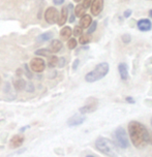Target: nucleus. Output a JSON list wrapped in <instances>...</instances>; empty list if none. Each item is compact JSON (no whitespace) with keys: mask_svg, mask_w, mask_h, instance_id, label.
Returning <instances> with one entry per match:
<instances>
[{"mask_svg":"<svg viewBox=\"0 0 152 157\" xmlns=\"http://www.w3.org/2000/svg\"><path fill=\"white\" fill-rule=\"evenodd\" d=\"M74 35L75 36H81L83 34V28H81L80 26H76L74 28Z\"/></svg>","mask_w":152,"mask_h":157,"instance_id":"obj_25","label":"nucleus"},{"mask_svg":"<svg viewBox=\"0 0 152 157\" xmlns=\"http://www.w3.org/2000/svg\"><path fill=\"white\" fill-rule=\"evenodd\" d=\"M52 36H53L52 32H50V31L49 32H45V33H43V34L38 35L37 38H36V40H37L38 43H45V41L50 40V39L52 38Z\"/></svg>","mask_w":152,"mask_h":157,"instance_id":"obj_18","label":"nucleus"},{"mask_svg":"<svg viewBox=\"0 0 152 157\" xmlns=\"http://www.w3.org/2000/svg\"><path fill=\"white\" fill-rule=\"evenodd\" d=\"M85 116L81 114H76L72 117H70L68 120H67V125L70 126V127H75V126H79L81 124H83L84 121H85Z\"/></svg>","mask_w":152,"mask_h":157,"instance_id":"obj_8","label":"nucleus"},{"mask_svg":"<svg viewBox=\"0 0 152 157\" xmlns=\"http://www.w3.org/2000/svg\"><path fill=\"white\" fill-rule=\"evenodd\" d=\"M27 128H29V126H24V127L21 128V131H25V130L27 129Z\"/></svg>","mask_w":152,"mask_h":157,"instance_id":"obj_35","label":"nucleus"},{"mask_svg":"<svg viewBox=\"0 0 152 157\" xmlns=\"http://www.w3.org/2000/svg\"><path fill=\"white\" fill-rule=\"evenodd\" d=\"M97 109V99L95 98H89L88 101L84 106L80 108V113L81 114H87V113H92Z\"/></svg>","mask_w":152,"mask_h":157,"instance_id":"obj_7","label":"nucleus"},{"mask_svg":"<svg viewBox=\"0 0 152 157\" xmlns=\"http://www.w3.org/2000/svg\"><path fill=\"white\" fill-rule=\"evenodd\" d=\"M74 1H76V2H80L81 0H74Z\"/></svg>","mask_w":152,"mask_h":157,"instance_id":"obj_38","label":"nucleus"},{"mask_svg":"<svg viewBox=\"0 0 152 157\" xmlns=\"http://www.w3.org/2000/svg\"><path fill=\"white\" fill-rule=\"evenodd\" d=\"M79 63H80V60H79V59H76L74 61V64H72V69H74V71H76V69L78 68Z\"/></svg>","mask_w":152,"mask_h":157,"instance_id":"obj_31","label":"nucleus"},{"mask_svg":"<svg viewBox=\"0 0 152 157\" xmlns=\"http://www.w3.org/2000/svg\"><path fill=\"white\" fill-rule=\"evenodd\" d=\"M25 69H26V75H27V78H32V74H31V71H29V68H28L27 64H25Z\"/></svg>","mask_w":152,"mask_h":157,"instance_id":"obj_30","label":"nucleus"},{"mask_svg":"<svg viewBox=\"0 0 152 157\" xmlns=\"http://www.w3.org/2000/svg\"><path fill=\"white\" fill-rule=\"evenodd\" d=\"M137 27H138V29L142 32L150 31L152 28V23L150 20H148V19H140L139 21L137 22Z\"/></svg>","mask_w":152,"mask_h":157,"instance_id":"obj_10","label":"nucleus"},{"mask_svg":"<svg viewBox=\"0 0 152 157\" xmlns=\"http://www.w3.org/2000/svg\"><path fill=\"white\" fill-rule=\"evenodd\" d=\"M67 15H68V10H67V7H62L60 16H59L58 21H57L59 26H63V25L65 24V22L67 21Z\"/></svg>","mask_w":152,"mask_h":157,"instance_id":"obj_14","label":"nucleus"},{"mask_svg":"<svg viewBox=\"0 0 152 157\" xmlns=\"http://www.w3.org/2000/svg\"><path fill=\"white\" fill-rule=\"evenodd\" d=\"M151 126H152V118H151Z\"/></svg>","mask_w":152,"mask_h":157,"instance_id":"obj_39","label":"nucleus"},{"mask_svg":"<svg viewBox=\"0 0 152 157\" xmlns=\"http://www.w3.org/2000/svg\"><path fill=\"white\" fill-rule=\"evenodd\" d=\"M78 46V41L76 40V38H69L68 41H67V47H68L69 50H74L76 49Z\"/></svg>","mask_w":152,"mask_h":157,"instance_id":"obj_21","label":"nucleus"},{"mask_svg":"<svg viewBox=\"0 0 152 157\" xmlns=\"http://www.w3.org/2000/svg\"><path fill=\"white\" fill-rule=\"evenodd\" d=\"M149 16H150V18L152 19V10H149Z\"/></svg>","mask_w":152,"mask_h":157,"instance_id":"obj_36","label":"nucleus"},{"mask_svg":"<svg viewBox=\"0 0 152 157\" xmlns=\"http://www.w3.org/2000/svg\"><path fill=\"white\" fill-rule=\"evenodd\" d=\"M128 133L134 147L143 148L146 145H152V134L142 123L138 121L129 122Z\"/></svg>","mask_w":152,"mask_h":157,"instance_id":"obj_1","label":"nucleus"},{"mask_svg":"<svg viewBox=\"0 0 152 157\" xmlns=\"http://www.w3.org/2000/svg\"><path fill=\"white\" fill-rule=\"evenodd\" d=\"M85 8L82 4H78L75 8V17H78V18H81L82 16L85 15Z\"/></svg>","mask_w":152,"mask_h":157,"instance_id":"obj_19","label":"nucleus"},{"mask_svg":"<svg viewBox=\"0 0 152 157\" xmlns=\"http://www.w3.org/2000/svg\"><path fill=\"white\" fill-rule=\"evenodd\" d=\"M64 65H65V58H63V57H61V58H59L58 59V65L59 67H63Z\"/></svg>","mask_w":152,"mask_h":157,"instance_id":"obj_28","label":"nucleus"},{"mask_svg":"<svg viewBox=\"0 0 152 157\" xmlns=\"http://www.w3.org/2000/svg\"><path fill=\"white\" fill-rule=\"evenodd\" d=\"M59 18V13L55 7L51 6L49 8H47V10L45 12V20L47 21L48 24H55L57 23Z\"/></svg>","mask_w":152,"mask_h":157,"instance_id":"obj_6","label":"nucleus"},{"mask_svg":"<svg viewBox=\"0 0 152 157\" xmlns=\"http://www.w3.org/2000/svg\"><path fill=\"white\" fill-rule=\"evenodd\" d=\"M86 157H94V156L93 155H87Z\"/></svg>","mask_w":152,"mask_h":157,"instance_id":"obj_37","label":"nucleus"},{"mask_svg":"<svg viewBox=\"0 0 152 157\" xmlns=\"http://www.w3.org/2000/svg\"><path fill=\"white\" fill-rule=\"evenodd\" d=\"M53 3L55 5H61L64 3V0H53Z\"/></svg>","mask_w":152,"mask_h":157,"instance_id":"obj_34","label":"nucleus"},{"mask_svg":"<svg viewBox=\"0 0 152 157\" xmlns=\"http://www.w3.org/2000/svg\"><path fill=\"white\" fill-rule=\"evenodd\" d=\"M25 89H26L27 92H33V91H34V86H33L31 83L26 84V87H25Z\"/></svg>","mask_w":152,"mask_h":157,"instance_id":"obj_27","label":"nucleus"},{"mask_svg":"<svg viewBox=\"0 0 152 157\" xmlns=\"http://www.w3.org/2000/svg\"><path fill=\"white\" fill-rule=\"evenodd\" d=\"M24 141H25V139L23 136H18V134H17V136H14L12 137V140L10 141V147L12 148V149L19 148L23 145Z\"/></svg>","mask_w":152,"mask_h":157,"instance_id":"obj_11","label":"nucleus"},{"mask_svg":"<svg viewBox=\"0 0 152 157\" xmlns=\"http://www.w3.org/2000/svg\"><path fill=\"white\" fill-rule=\"evenodd\" d=\"M91 2H92V0H84V2L82 3V5L84 6V8H88L90 5H91Z\"/></svg>","mask_w":152,"mask_h":157,"instance_id":"obj_29","label":"nucleus"},{"mask_svg":"<svg viewBox=\"0 0 152 157\" xmlns=\"http://www.w3.org/2000/svg\"><path fill=\"white\" fill-rule=\"evenodd\" d=\"M121 39H122V41L124 44H129L131 40V36L129 34H123L122 36H121Z\"/></svg>","mask_w":152,"mask_h":157,"instance_id":"obj_26","label":"nucleus"},{"mask_svg":"<svg viewBox=\"0 0 152 157\" xmlns=\"http://www.w3.org/2000/svg\"><path fill=\"white\" fill-rule=\"evenodd\" d=\"M118 71H119L120 78H122L123 81H126L128 78V67L127 64L124 62H121L118 65Z\"/></svg>","mask_w":152,"mask_h":157,"instance_id":"obj_12","label":"nucleus"},{"mask_svg":"<svg viewBox=\"0 0 152 157\" xmlns=\"http://www.w3.org/2000/svg\"><path fill=\"white\" fill-rule=\"evenodd\" d=\"M97 28V22L96 21H92V23L90 24V26L88 27V34L93 33Z\"/></svg>","mask_w":152,"mask_h":157,"instance_id":"obj_24","label":"nucleus"},{"mask_svg":"<svg viewBox=\"0 0 152 157\" xmlns=\"http://www.w3.org/2000/svg\"><path fill=\"white\" fill-rule=\"evenodd\" d=\"M61 49H62V43L59 39H54V40L51 41L50 47L48 50L51 53H58Z\"/></svg>","mask_w":152,"mask_h":157,"instance_id":"obj_13","label":"nucleus"},{"mask_svg":"<svg viewBox=\"0 0 152 157\" xmlns=\"http://www.w3.org/2000/svg\"><path fill=\"white\" fill-rule=\"evenodd\" d=\"M58 65V57L57 56H50L49 61H48V66L50 68H54Z\"/></svg>","mask_w":152,"mask_h":157,"instance_id":"obj_20","label":"nucleus"},{"mask_svg":"<svg viewBox=\"0 0 152 157\" xmlns=\"http://www.w3.org/2000/svg\"><path fill=\"white\" fill-rule=\"evenodd\" d=\"M72 28L68 27V26L63 27L62 29H61V31H60V35H61V37H62L63 39L69 38L70 36H72Z\"/></svg>","mask_w":152,"mask_h":157,"instance_id":"obj_17","label":"nucleus"},{"mask_svg":"<svg viewBox=\"0 0 152 157\" xmlns=\"http://www.w3.org/2000/svg\"><path fill=\"white\" fill-rule=\"evenodd\" d=\"M123 16H124V18H129V17L131 16V10H126L124 13H123Z\"/></svg>","mask_w":152,"mask_h":157,"instance_id":"obj_32","label":"nucleus"},{"mask_svg":"<svg viewBox=\"0 0 152 157\" xmlns=\"http://www.w3.org/2000/svg\"><path fill=\"white\" fill-rule=\"evenodd\" d=\"M92 23V18H91V16H89V15H84L81 17V19H80V26L81 28H88L90 26V24Z\"/></svg>","mask_w":152,"mask_h":157,"instance_id":"obj_15","label":"nucleus"},{"mask_svg":"<svg viewBox=\"0 0 152 157\" xmlns=\"http://www.w3.org/2000/svg\"><path fill=\"white\" fill-rule=\"evenodd\" d=\"M30 68L33 72H36V74H41L45 71L46 68V62L43 58H33L31 61H30Z\"/></svg>","mask_w":152,"mask_h":157,"instance_id":"obj_5","label":"nucleus"},{"mask_svg":"<svg viewBox=\"0 0 152 157\" xmlns=\"http://www.w3.org/2000/svg\"><path fill=\"white\" fill-rule=\"evenodd\" d=\"M35 54L37 56H50L51 52L48 49H39L37 51H35Z\"/></svg>","mask_w":152,"mask_h":157,"instance_id":"obj_23","label":"nucleus"},{"mask_svg":"<svg viewBox=\"0 0 152 157\" xmlns=\"http://www.w3.org/2000/svg\"><path fill=\"white\" fill-rule=\"evenodd\" d=\"M110 71V66L107 62H101L97 64L94 67L93 71H91L85 75V80L88 83H94L96 81L101 80L103 78H105Z\"/></svg>","mask_w":152,"mask_h":157,"instance_id":"obj_3","label":"nucleus"},{"mask_svg":"<svg viewBox=\"0 0 152 157\" xmlns=\"http://www.w3.org/2000/svg\"><path fill=\"white\" fill-rule=\"evenodd\" d=\"M79 41H80L81 44H87L90 43V36L87 34V35H81L80 36V39H79Z\"/></svg>","mask_w":152,"mask_h":157,"instance_id":"obj_22","label":"nucleus"},{"mask_svg":"<svg viewBox=\"0 0 152 157\" xmlns=\"http://www.w3.org/2000/svg\"><path fill=\"white\" fill-rule=\"evenodd\" d=\"M125 100H126V102H129V103H134V102H136V101H134V99L131 96L125 97Z\"/></svg>","mask_w":152,"mask_h":157,"instance_id":"obj_33","label":"nucleus"},{"mask_svg":"<svg viewBox=\"0 0 152 157\" xmlns=\"http://www.w3.org/2000/svg\"><path fill=\"white\" fill-rule=\"evenodd\" d=\"M115 136V141H116V145H118V147H120L121 149H126L129 146V141H128V136L126 133L125 129L123 127H118L114 132Z\"/></svg>","mask_w":152,"mask_h":157,"instance_id":"obj_4","label":"nucleus"},{"mask_svg":"<svg viewBox=\"0 0 152 157\" xmlns=\"http://www.w3.org/2000/svg\"><path fill=\"white\" fill-rule=\"evenodd\" d=\"M14 87H15V89L17 91L24 90L25 87H26V81L23 80V78H16V80L14 81Z\"/></svg>","mask_w":152,"mask_h":157,"instance_id":"obj_16","label":"nucleus"},{"mask_svg":"<svg viewBox=\"0 0 152 157\" xmlns=\"http://www.w3.org/2000/svg\"><path fill=\"white\" fill-rule=\"evenodd\" d=\"M0 83H1V78H0Z\"/></svg>","mask_w":152,"mask_h":157,"instance_id":"obj_40","label":"nucleus"},{"mask_svg":"<svg viewBox=\"0 0 152 157\" xmlns=\"http://www.w3.org/2000/svg\"><path fill=\"white\" fill-rule=\"evenodd\" d=\"M103 8V0H93L90 5V10L93 16H98Z\"/></svg>","mask_w":152,"mask_h":157,"instance_id":"obj_9","label":"nucleus"},{"mask_svg":"<svg viewBox=\"0 0 152 157\" xmlns=\"http://www.w3.org/2000/svg\"><path fill=\"white\" fill-rule=\"evenodd\" d=\"M95 147L99 152L109 157H116L118 154L116 144L112 142L111 140L107 139V137H97V140L95 141Z\"/></svg>","mask_w":152,"mask_h":157,"instance_id":"obj_2","label":"nucleus"}]
</instances>
